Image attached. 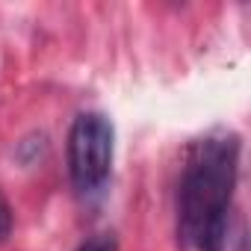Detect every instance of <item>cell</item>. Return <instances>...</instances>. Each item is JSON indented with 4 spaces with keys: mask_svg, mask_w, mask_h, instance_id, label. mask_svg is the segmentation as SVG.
I'll use <instances>...</instances> for the list:
<instances>
[{
    "mask_svg": "<svg viewBox=\"0 0 251 251\" xmlns=\"http://www.w3.org/2000/svg\"><path fill=\"white\" fill-rule=\"evenodd\" d=\"M239 157L242 139L233 130H213L186 148L175 192V236L180 251L227 248Z\"/></svg>",
    "mask_w": 251,
    "mask_h": 251,
    "instance_id": "cell-1",
    "label": "cell"
},
{
    "mask_svg": "<svg viewBox=\"0 0 251 251\" xmlns=\"http://www.w3.org/2000/svg\"><path fill=\"white\" fill-rule=\"evenodd\" d=\"M112 157H115V127L103 112H80L65 139V163L68 177L77 195L92 198L103 192L112 175Z\"/></svg>",
    "mask_w": 251,
    "mask_h": 251,
    "instance_id": "cell-2",
    "label": "cell"
},
{
    "mask_svg": "<svg viewBox=\"0 0 251 251\" xmlns=\"http://www.w3.org/2000/svg\"><path fill=\"white\" fill-rule=\"evenodd\" d=\"M74 251H118V239H115V233H109V230L92 233V236H86Z\"/></svg>",
    "mask_w": 251,
    "mask_h": 251,
    "instance_id": "cell-3",
    "label": "cell"
},
{
    "mask_svg": "<svg viewBox=\"0 0 251 251\" xmlns=\"http://www.w3.org/2000/svg\"><path fill=\"white\" fill-rule=\"evenodd\" d=\"M12 225H15V219H12V207H9V201L3 198V192H0V242H6V239H9Z\"/></svg>",
    "mask_w": 251,
    "mask_h": 251,
    "instance_id": "cell-4",
    "label": "cell"
}]
</instances>
